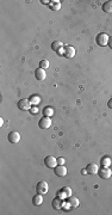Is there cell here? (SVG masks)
Segmentation results:
<instances>
[{
  "mask_svg": "<svg viewBox=\"0 0 112 215\" xmlns=\"http://www.w3.org/2000/svg\"><path fill=\"white\" fill-rule=\"evenodd\" d=\"M50 126H51V118H50V117H47V116L42 117V118L39 120V122H38V127H39L41 129H48Z\"/></svg>",
  "mask_w": 112,
  "mask_h": 215,
  "instance_id": "cell-6",
  "label": "cell"
},
{
  "mask_svg": "<svg viewBox=\"0 0 112 215\" xmlns=\"http://www.w3.org/2000/svg\"><path fill=\"white\" fill-rule=\"evenodd\" d=\"M42 4H50V1H44V0H42Z\"/></svg>",
  "mask_w": 112,
  "mask_h": 215,
  "instance_id": "cell-29",
  "label": "cell"
},
{
  "mask_svg": "<svg viewBox=\"0 0 112 215\" xmlns=\"http://www.w3.org/2000/svg\"><path fill=\"white\" fill-rule=\"evenodd\" d=\"M109 40H110V37H109V35L105 33H98V36L96 37V42L98 46H100V47H105V46H107L109 44Z\"/></svg>",
  "mask_w": 112,
  "mask_h": 215,
  "instance_id": "cell-1",
  "label": "cell"
},
{
  "mask_svg": "<svg viewBox=\"0 0 112 215\" xmlns=\"http://www.w3.org/2000/svg\"><path fill=\"white\" fill-rule=\"evenodd\" d=\"M43 115L47 116V117H51V116L54 115V109L51 106H46L43 109Z\"/></svg>",
  "mask_w": 112,
  "mask_h": 215,
  "instance_id": "cell-20",
  "label": "cell"
},
{
  "mask_svg": "<svg viewBox=\"0 0 112 215\" xmlns=\"http://www.w3.org/2000/svg\"><path fill=\"white\" fill-rule=\"evenodd\" d=\"M35 77H36V79L37 80H44L46 78H47V73H46V69H43V68H37L36 71H35Z\"/></svg>",
  "mask_w": 112,
  "mask_h": 215,
  "instance_id": "cell-9",
  "label": "cell"
},
{
  "mask_svg": "<svg viewBox=\"0 0 112 215\" xmlns=\"http://www.w3.org/2000/svg\"><path fill=\"white\" fill-rule=\"evenodd\" d=\"M86 171H87L88 175H98L99 167L94 163H91V164H88V165L86 166Z\"/></svg>",
  "mask_w": 112,
  "mask_h": 215,
  "instance_id": "cell-11",
  "label": "cell"
},
{
  "mask_svg": "<svg viewBox=\"0 0 112 215\" xmlns=\"http://www.w3.org/2000/svg\"><path fill=\"white\" fill-rule=\"evenodd\" d=\"M32 203H33L35 206H41V204L43 203V195L36 194V195L33 196V199H32Z\"/></svg>",
  "mask_w": 112,
  "mask_h": 215,
  "instance_id": "cell-15",
  "label": "cell"
},
{
  "mask_svg": "<svg viewBox=\"0 0 112 215\" xmlns=\"http://www.w3.org/2000/svg\"><path fill=\"white\" fill-rule=\"evenodd\" d=\"M62 48H63V43L61 41H55L51 43V49L55 50V51H60Z\"/></svg>",
  "mask_w": 112,
  "mask_h": 215,
  "instance_id": "cell-17",
  "label": "cell"
},
{
  "mask_svg": "<svg viewBox=\"0 0 112 215\" xmlns=\"http://www.w3.org/2000/svg\"><path fill=\"white\" fill-rule=\"evenodd\" d=\"M67 202L69 203V206L72 208H78L79 207V199H76V197H74V196H69Z\"/></svg>",
  "mask_w": 112,
  "mask_h": 215,
  "instance_id": "cell-14",
  "label": "cell"
},
{
  "mask_svg": "<svg viewBox=\"0 0 112 215\" xmlns=\"http://www.w3.org/2000/svg\"><path fill=\"white\" fill-rule=\"evenodd\" d=\"M57 165H64L63 158H57Z\"/></svg>",
  "mask_w": 112,
  "mask_h": 215,
  "instance_id": "cell-25",
  "label": "cell"
},
{
  "mask_svg": "<svg viewBox=\"0 0 112 215\" xmlns=\"http://www.w3.org/2000/svg\"><path fill=\"white\" fill-rule=\"evenodd\" d=\"M48 190H49L48 183L46 182V181H41L39 183H37V185H36V191H37V194L44 195V194L48 192Z\"/></svg>",
  "mask_w": 112,
  "mask_h": 215,
  "instance_id": "cell-2",
  "label": "cell"
},
{
  "mask_svg": "<svg viewBox=\"0 0 112 215\" xmlns=\"http://www.w3.org/2000/svg\"><path fill=\"white\" fill-rule=\"evenodd\" d=\"M98 175H99V177L103 178V179H109L112 176V171L110 167H104V166H103V167L98 171Z\"/></svg>",
  "mask_w": 112,
  "mask_h": 215,
  "instance_id": "cell-4",
  "label": "cell"
},
{
  "mask_svg": "<svg viewBox=\"0 0 112 215\" xmlns=\"http://www.w3.org/2000/svg\"><path fill=\"white\" fill-rule=\"evenodd\" d=\"M44 164L49 168H55L57 166V159L54 155H48L44 158Z\"/></svg>",
  "mask_w": 112,
  "mask_h": 215,
  "instance_id": "cell-5",
  "label": "cell"
},
{
  "mask_svg": "<svg viewBox=\"0 0 112 215\" xmlns=\"http://www.w3.org/2000/svg\"><path fill=\"white\" fill-rule=\"evenodd\" d=\"M17 106H18V109L22 110V111H28V110L31 109V103H30L29 99H20V100H18Z\"/></svg>",
  "mask_w": 112,
  "mask_h": 215,
  "instance_id": "cell-3",
  "label": "cell"
},
{
  "mask_svg": "<svg viewBox=\"0 0 112 215\" xmlns=\"http://www.w3.org/2000/svg\"><path fill=\"white\" fill-rule=\"evenodd\" d=\"M7 139L11 144H18L20 141V134L18 132H11L7 135Z\"/></svg>",
  "mask_w": 112,
  "mask_h": 215,
  "instance_id": "cell-8",
  "label": "cell"
},
{
  "mask_svg": "<svg viewBox=\"0 0 112 215\" xmlns=\"http://www.w3.org/2000/svg\"><path fill=\"white\" fill-rule=\"evenodd\" d=\"M30 111H31V114H37L38 113V108H36V105H33V106H31V109H30Z\"/></svg>",
  "mask_w": 112,
  "mask_h": 215,
  "instance_id": "cell-24",
  "label": "cell"
},
{
  "mask_svg": "<svg viewBox=\"0 0 112 215\" xmlns=\"http://www.w3.org/2000/svg\"><path fill=\"white\" fill-rule=\"evenodd\" d=\"M51 206H53V208H54V209L60 210V209H62V208H63V201H62V199H60V197L57 196L56 199H53Z\"/></svg>",
  "mask_w": 112,
  "mask_h": 215,
  "instance_id": "cell-10",
  "label": "cell"
},
{
  "mask_svg": "<svg viewBox=\"0 0 112 215\" xmlns=\"http://www.w3.org/2000/svg\"><path fill=\"white\" fill-rule=\"evenodd\" d=\"M100 163H101V166H104V167H110L111 164H112V159L110 158V157L105 155V157H103V158H101Z\"/></svg>",
  "mask_w": 112,
  "mask_h": 215,
  "instance_id": "cell-16",
  "label": "cell"
},
{
  "mask_svg": "<svg viewBox=\"0 0 112 215\" xmlns=\"http://www.w3.org/2000/svg\"><path fill=\"white\" fill-rule=\"evenodd\" d=\"M2 124H4V120H2V118H0V126L2 127Z\"/></svg>",
  "mask_w": 112,
  "mask_h": 215,
  "instance_id": "cell-28",
  "label": "cell"
},
{
  "mask_svg": "<svg viewBox=\"0 0 112 215\" xmlns=\"http://www.w3.org/2000/svg\"><path fill=\"white\" fill-rule=\"evenodd\" d=\"M49 7H50L53 11H59V10L61 9V1H59V0H53V1H50Z\"/></svg>",
  "mask_w": 112,
  "mask_h": 215,
  "instance_id": "cell-13",
  "label": "cell"
},
{
  "mask_svg": "<svg viewBox=\"0 0 112 215\" xmlns=\"http://www.w3.org/2000/svg\"><path fill=\"white\" fill-rule=\"evenodd\" d=\"M103 11L106 13H112V1H106L103 4Z\"/></svg>",
  "mask_w": 112,
  "mask_h": 215,
  "instance_id": "cell-18",
  "label": "cell"
},
{
  "mask_svg": "<svg viewBox=\"0 0 112 215\" xmlns=\"http://www.w3.org/2000/svg\"><path fill=\"white\" fill-rule=\"evenodd\" d=\"M76 51H75V48L72 47V46H66L64 47V51H63V56L67 57V59H73L75 56Z\"/></svg>",
  "mask_w": 112,
  "mask_h": 215,
  "instance_id": "cell-7",
  "label": "cell"
},
{
  "mask_svg": "<svg viewBox=\"0 0 112 215\" xmlns=\"http://www.w3.org/2000/svg\"><path fill=\"white\" fill-rule=\"evenodd\" d=\"M62 190H63L64 192L67 194V196H68V197H69V196H72V189H70V188H68V186H63V188H62Z\"/></svg>",
  "mask_w": 112,
  "mask_h": 215,
  "instance_id": "cell-22",
  "label": "cell"
},
{
  "mask_svg": "<svg viewBox=\"0 0 112 215\" xmlns=\"http://www.w3.org/2000/svg\"><path fill=\"white\" fill-rule=\"evenodd\" d=\"M49 65H50V64H49L48 60H41V61H39V67L43 68V69H47L49 67Z\"/></svg>",
  "mask_w": 112,
  "mask_h": 215,
  "instance_id": "cell-21",
  "label": "cell"
},
{
  "mask_svg": "<svg viewBox=\"0 0 112 215\" xmlns=\"http://www.w3.org/2000/svg\"><path fill=\"white\" fill-rule=\"evenodd\" d=\"M107 106H109L110 109H112V98L109 100V102H107Z\"/></svg>",
  "mask_w": 112,
  "mask_h": 215,
  "instance_id": "cell-26",
  "label": "cell"
},
{
  "mask_svg": "<svg viewBox=\"0 0 112 215\" xmlns=\"http://www.w3.org/2000/svg\"><path fill=\"white\" fill-rule=\"evenodd\" d=\"M29 100H30L31 105H38V104L41 103V97L37 96V95H32L31 97L29 98Z\"/></svg>",
  "mask_w": 112,
  "mask_h": 215,
  "instance_id": "cell-19",
  "label": "cell"
},
{
  "mask_svg": "<svg viewBox=\"0 0 112 215\" xmlns=\"http://www.w3.org/2000/svg\"><path fill=\"white\" fill-rule=\"evenodd\" d=\"M54 171H55V175L59 177H64L67 175V168L63 165H57L54 168Z\"/></svg>",
  "mask_w": 112,
  "mask_h": 215,
  "instance_id": "cell-12",
  "label": "cell"
},
{
  "mask_svg": "<svg viewBox=\"0 0 112 215\" xmlns=\"http://www.w3.org/2000/svg\"><path fill=\"white\" fill-rule=\"evenodd\" d=\"M81 173H82V175H85V173H87V171H86V170H82V171H81Z\"/></svg>",
  "mask_w": 112,
  "mask_h": 215,
  "instance_id": "cell-30",
  "label": "cell"
},
{
  "mask_svg": "<svg viewBox=\"0 0 112 215\" xmlns=\"http://www.w3.org/2000/svg\"><path fill=\"white\" fill-rule=\"evenodd\" d=\"M109 47L112 49V37H110V40H109Z\"/></svg>",
  "mask_w": 112,
  "mask_h": 215,
  "instance_id": "cell-27",
  "label": "cell"
},
{
  "mask_svg": "<svg viewBox=\"0 0 112 215\" xmlns=\"http://www.w3.org/2000/svg\"><path fill=\"white\" fill-rule=\"evenodd\" d=\"M57 194H59V197H60V199H68L67 194L64 192L62 189H61V190H59V192H57Z\"/></svg>",
  "mask_w": 112,
  "mask_h": 215,
  "instance_id": "cell-23",
  "label": "cell"
}]
</instances>
